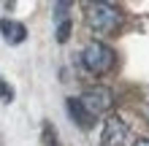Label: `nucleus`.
Returning <instances> with one entry per match:
<instances>
[{"mask_svg": "<svg viewBox=\"0 0 149 146\" xmlns=\"http://www.w3.org/2000/svg\"><path fill=\"white\" fill-rule=\"evenodd\" d=\"M81 65L87 73L92 76H106L114 65H117V54H114V49L100 44V41H92V44H87L84 51H81Z\"/></svg>", "mask_w": 149, "mask_h": 146, "instance_id": "nucleus-1", "label": "nucleus"}, {"mask_svg": "<svg viewBox=\"0 0 149 146\" xmlns=\"http://www.w3.org/2000/svg\"><path fill=\"white\" fill-rule=\"evenodd\" d=\"M87 24H90L92 33L106 35V33H114L122 24V14H119V8H114L109 3H92L90 11H87Z\"/></svg>", "mask_w": 149, "mask_h": 146, "instance_id": "nucleus-2", "label": "nucleus"}, {"mask_svg": "<svg viewBox=\"0 0 149 146\" xmlns=\"http://www.w3.org/2000/svg\"><path fill=\"white\" fill-rule=\"evenodd\" d=\"M84 103V108L90 111L92 116H100V114H106V111L114 106V95H111V89L106 87H92V89H87L81 92V98H79Z\"/></svg>", "mask_w": 149, "mask_h": 146, "instance_id": "nucleus-3", "label": "nucleus"}, {"mask_svg": "<svg viewBox=\"0 0 149 146\" xmlns=\"http://www.w3.org/2000/svg\"><path fill=\"white\" fill-rule=\"evenodd\" d=\"M127 133H130V127L122 116H109L103 122V130H100V143L103 146H122Z\"/></svg>", "mask_w": 149, "mask_h": 146, "instance_id": "nucleus-4", "label": "nucleus"}, {"mask_svg": "<svg viewBox=\"0 0 149 146\" xmlns=\"http://www.w3.org/2000/svg\"><path fill=\"white\" fill-rule=\"evenodd\" d=\"M0 35H3L6 44L19 46V44H24V38H27V27H24L22 22H16V19H3L0 22Z\"/></svg>", "mask_w": 149, "mask_h": 146, "instance_id": "nucleus-5", "label": "nucleus"}, {"mask_svg": "<svg viewBox=\"0 0 149 146\" xmlns=\"http://www.w3.org/2000/svg\"><path fill=\"white\" fill-rule=\"evenodd\" d=\"M68 114H71V119L79 127H84V130H90V127L95 125V119H98V116H92L90 111L84 108V103L79 98H68Z\"/></svg>", "mask_w": 149, "mask_h": 146, "instance_id": "nucleus-6", "label": "nucleus"}, {"mask_svg": "<svg viewBox=\"0 0 149 146\" xmlns=\"http://www.w3.org/2000/svg\"><path fill=\"white\" fill-rule=\"evenodd\" d=\"M71 6H73V0H57V3H54V22L68 19V11H71Z\"/></svg>", "mask_w": 149, "mask_h": 146, "instance_id": "nucleus-7", "label": "nucleus"}, {"mask_svg": "<svg viewBox=\"0 0 149 146\" xmlns=\"http://www.w3.org/2000/svg\"><path fill=\"white\" fill-rule=\"evenodd\" d=\"M54 35H57L60 44H65V41L71 38V19H60V22H57V33H54Z\"/></svg>", "mask_w": 149, "mask_h": 146, "instance_id": "nucleus-8", "label": "nucleus"}, {"mask_svg": "<svg viewBox=\"0 0 149 146\" xmlns=\"http://www.w3.org/2000/svg\"><path fill=\"white\" fill-rule=\"evenodd\" d=\"M43 143H46V146H60V138H57L54 127H52L49 122L43 125Z\"/></svg>", "mask_w": 149, "mask_h": 146, "instance_id": "nucleus-9", "label": "nucleus"}, {"mask_svg": "<svg viewBox=\"0 0 149 146\" xmlns=\"http://www.w3.org/2000/svg\"><path fill=\"white\" fill-rule=\"evenodd\" d=\"M0 100H3V103H11L14 100V87L6 79H0Z\"/></svg>", "mask_w": 149, "mask_h": 146, "instance_id": "nucleus-10", "label": "nucleus"}, {"mask_svg": "<svg viewBox=\"0 0 149 146\" xmlns=\"http://www.w3.org/2000/svg\"><path fill=\"white\" fill-rule=\"evenodd\" d=\"M133 146H149V138H138V141H136Z\"/></svg>", "mask_w": 149, "mask_h": 146, "instance_id": "nucleus-11", "label": "nucleus"}, {"mask_svg": "<svg viewBox=\"0 0 149 146\" xmlns=\"http://www.w3.org/2000/svg\"><path fill=\"white\" fill-rule=\"evenodd\" d=\"M90 3H109V0H90Z\"/></svg>", "mask_w": 149, "mask_h": 146, "instance_id": "nucleus-12", "label": "nucleus"}]
</instances>
